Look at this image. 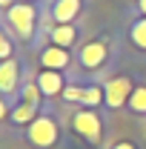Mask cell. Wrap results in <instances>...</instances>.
<instances>
[{
  "mask_svg": "<svg viewBox=\"0 0 146 149\" xmlns=\"http://www.w3.org/2000/svg\"><path fill=\"white\" fill-rule=\"evenodd\" d=\"M72 126H74V132H77V135H80L86 143H92V146L103 141V123H100V118H97L95 112H89V109L74 112Z\"/></svg>",
  "mask_w": 146,
  "mask_h": 149,
  "instance_id": "cell-3",
  "label": "cell"
},
{
  "mask_svg": "<svg viewBox=\"0 0 146 149\" xmlns=\"http://www.w3.org/2000/svg\"><path fill=\"white\" fill-rule=\"evenodd\" d=\"M26 138H29L32 146H40V149L55 146L57 143V123H55V118L37 115L35 120L29 123V129H26Z\"/></svg>",
  "mask_w": 146,
  "mask_h": 149,
  "instance_id": "cell-1",
  "label": "cell"
},
{
  "mask_svg": "<svg viewBox=\"0 0 146 149\" xmlns=\"http://www.w3.org/2000/svg\"><path fill=\"white\" fill-rule=\"evenodd\" d=\"M80 12V0H55L52 6V20L55 23H72Z\"/></svg>",
  "mask_w": 146,
  "mask_h": 149,
  "instance_id": "cell-9",
  "label": "cell"
},
{
  "mask_svg": "<svg viewBox=\"0 0 146 149\" xmlns=\"http://www.w3.org/2000/svg\"><path fill=\"white\" fill-rule=\"evenodd\" d=\"M37 86H40V92L46 95V97H55V95H63V77H60V72H52V69H43V72L37 74L35 80Z\"/></svg>",
  "mask_w": 146,
  "mask_h": 149,
  "instance_id": "cell-8",
  "label": "cell"
},
{
  "mask_svg": "<svg viewBox=\"0 0 146 149\" xmlns=\"http://www.w3.org/2000/svg\"><path fill=\"white\" fill-rule=\"evenodd\" d=\"M40 97H43L40 86L29 80V83H26V89H23V103H35V106H40Z\"/></svg>",
  "mask_w": 146,
  "mask_h": 149,
  "instance_id": "cell-15",
  "label": "cell"
},
{
  "mask_svg": "<svg viewBox=\"0 0 146 149\" xmlns=\"http://www.w3.org/2000/svg\"><path fill=\"white\" fill-rule=\"evenodd\" d=\"M12 6V0H0V9H9Z\"/></svg>",
  "mask_w": 146,
  "mask_h": 149,
  "instance_id": "cell-21",
  "label": "cell"
},
{
  "mask_svg": "<svg viewBox=\"0 0 146 149\" xmlns=\"http://www.w3.org/2000/svg\"><path fill=\"white\" fill-rule=\"evenodd\" d=\"M132 92H135V86H132L129 77H112L109 83L103 86V100H106V106H112V109H120L123 103H129Z\"/></svg>",
  "mask_w": 146,
  "mask_h": 149,
  "instance_id": "cell-4",
  "label": "cell"
},
{
  "mask_svg": "<svg viewBox=\"0 0 146 149\" xmlns=\"http://www.w3.org/2000/svg\"><path fill=\"white\" fill-rule=\"evenodd\" d=\"M20 83V66L9 57V60H0V92L3 95H15Z\"/></svg>",
  "mask_w": 146,
  "mask_h": 149,
  "instance_id": "cell-6",
  "label": "cell"
},
{
  "mask_svg": "<svg viewBox=\"0 0 146 149\" xmlns=\"http://www.w3.org/2000/svg\"><path fill=\"white\" fill-rule=\"evenodd\" d=\"M138 6H140V12H143V17H146V0H138Z\"/></svg>",
  "mask_w": 146,
  "mask_h": 149,
  "instance_id": "cell-20",
  "label": "cell"
},
{
  "mask_svg": "<svg viewBox=\"0 0 146 149\" xmlns=\"http://www.w3.org/2000/svg\"><path fill=\"white\" fill-rule=\"evenodd\" d=\"M132 43H135L138 49H146V17L138 20V23L132 26Z\"/></svg>",
  "mask_w": 146,
  "mask_h": 149,
  "instance_id": "cell-14",
  "label": "cell"
},
{
  "mask_svg": "<svg viewBox=\"0 0 146 149\" xmlns=\"http://www.w3.org/2000/svg\"><path fill=\"white\" fill-rule=\"evenodd\" d=\"M49 37H52V43H55V46L69 49L74 40H77V29H74L72 23H55V26L49 29Z\"/></svg>",
  "mask_w": 146,
  "mask_h": 149,
  "instance_id": "cell-10",
  "label": "cell"
},
{
  "mask_svg": "<svg viewBox=\"0 0 146 149\" xmlns=\"http://www.w3.org/2000/svg\"><path fill=\"white\" fill-rule=\"evenodd\" d=\"M40 63H43L46 69H52V72H60V69L69 66V52L52 43V46H46V49L40 52Z\"/></svg>",
  "mask_w": 146,
  "mask_h": 149,
  "instance_id": "cell-7",
  "label": "cell"
},
{
  "mask_svg": "<svg viewBox=\"0 0 146 149\" xmlns=\"http://www.w3.org/2000/svg\"><path fill=\"white\" fill-rule=\"evenodd\" d=\"M103 100V86H83V95H80V103L92 109V106H97Z\"/></svg>",
  "mask_w": 146,
  "mask_h": 149,
  "instance_id": "cell-12",
  "label": "cell"
},
{
  "mask_svg": "<svg viewBox=\"0 0 146 149\" xmlns=\"http://www.w3.org/2000/svg\"><path fill=\"white\" fill-rule=\"evenodd\" d=\"M129 109L135 115H146V86H138L129 97Z\"/></svg>",
  "mask_w": 146,
  "mask_h": 149,
  "instance_id": "cell-13",
  "label": "cell"
},
{
  "mask_svg": "<svg viewBox=\"0 0 146 149\" xmlns=\"http://www.w3.org/2000/svg\"><path fill=\"white\" fill-rule=\"evenodd\" d=\"M112 149H135V143H129V141H120V143H115Z\"/></svg>",
  "mask_w": 146,
  "mask_h": 149,
  "instance_id": "cell-18",
  "label": "cell"
},
{
  "mask_svg": "<svg viewBox=\"0 0 146 149\" xmlns=\"http://www.w3.org/2000/svg\"><path fill=\"white\" fill-rule=\"evenodd\" d=\"M6 115H9V106H6V100H3V97H0V120H3V118H6Z\"/></svg>",
  "mask_w": 146,
  "mask_h": 149,
  "instance_id": "cell-19",
  "label": "cell"
},
{
  "mask_svg": "<svg viewBox=\"0 0 146 149\" xmlns=\"http://www.w3.org/2000/svg\"><path fill=\"white\" fill-rule=\"evenodd\" d=\"M77 57H80V66L83 69H100L103 60H106V43L103 40H92V43H86L80 49Z\"/></svg>",
  "mask_w": 146,
  "mask_h": 149,
  "instance_id": "cell-5",
  "label": "cell"
},
{
  "mask_svg": "<svg viewBox=\"0 0 146 149\" xmlns=\"http://www.w3.org/2000/svg\"><path fill=\"white\" fill-rule=\"evenodd\" d=\"M9 23L20 37H32L37 26V12L32 3H12L9 6Z\"/></svg>",
  "mask_w": 146,
  "mask_h": 149,
  "instance_id": "cell-2",
  "label": "cell"
},
{
  "mask_svg": "<svg viewBox=\"0 0 146 149\" xmlns=\"http://www.w3.org/2000/svg\"><path fill=\"white\" fill-rule=\"evenodd\" d=\"M35 118H37V106L35 103H20V106L12 109V120H15V123H32Z\"/></svg>",
  "mask_w": 146,
  "mask_h": 149,
  "instance_id": "cell-11",
  "label": "cell"
},
{
  "mask_svg": "<svg viewBox=\"0 0 146 149\" xmlns=\"http://www.w3.org/2000/svg\"><path fill=\"white\" fill-rule=\"evenodd\" d=\"M12 57V43L3 37V32H0V60H9Z\"/></svg>",
  "mask_w": 146,
  "mask_h": 149,
  "instance_id": "cell-17",
  "label": "cell"
},
{
  "mask_svg": "<svg viewBox=\"0 0 146 149\" xmlns=\"http://www.w3.org/2000/svg\"><path fill=\"white\" fill-rule=\"evenodd\" d=\"M80 95H83V86H66L60 97L69 100V103H80Z\"/></svg>",
  "mask_w": 146,
  "mask_h": 149,
  "instance_id": "cell-16",
  "label": "cell"
}]
</instances>
